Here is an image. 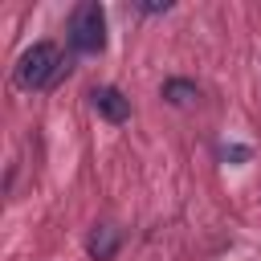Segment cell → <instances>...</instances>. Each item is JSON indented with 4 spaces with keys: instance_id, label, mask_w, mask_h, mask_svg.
Listing matches in <instances>:
<instances>
[{
    "instance_id": "3",
    "label": "cell",
    "mask_w": 261,
    "mask_h": 261,
    "mask_svg": "<svg viewBox=\"0 0 261 261\" xmlns=\"http://www.w3.org/2000/svg\"><path fill=\"white\" fill-rule=\"evenodd\" d=\"M90 102H94V110H98L102 118H110V122H126V118H130V98H122V90H114V86L90 90Z\"/></svg>"
},
{
    "instance_id": "2",
    "label": "cell",
    "mask_w": 261,
    "mask_h": 261,
    "mask_svg": "<svg viewBox=\"0 0 261 261\" xmlns=\"http://www.w3.org/2000/svg\"><path fill=\"white\" fill-rule=\"evenodd\" d=\"M69 45L73 53H86V57L106 49V12L98 0H82L69 12Z\"/></svg>"
},
{
    "instance_id": "5",
    "label": "cell",
    "mask_w": 261,
    "mask_h": 261,
    "mask_svg": "<svg viewBox=\"0 0 261 261\" xmlns=\"http://www.w3.org/2000/svg\"><path fill=\"white\" fill-rule=\"evenodd\" d=\"M114 249H118V232H114V228H98V232L90 237V253H94L98 261L114 257Z\"/></svg>"
},
{
    "instance_id": "4",
    "label": "cell",
    "mask_w": 261,
    "mask_h": 261,
    "mask_svg": "<svg viewBox=\"0 0 261 261\" xmlns=\"http://www.w3.org/2000/svg\"><path fill=\"white\" fill-rule=\"evenodd\" d=\"M163 98H167L171 106H192V102L200 98V90H196V82H188V77H171V82H163Z\"/></svg>"
},
{
    "instance_id": "1",
    "label": "cell",
    "mask_w": 261,
    "mask_h": 261,
    "mask_svg": "<svg viewBox=\"0 0 261 261\" xmlns=\"http://www.w3.org/2000/svg\"><path fill=\"white\" fill-rule=\"evenodd\" d=\"M65 57L53 41H37L33 49H24L20 65H16V82L24 90H53L61 77H65Z\"/></svg>"
}]
</instances>
